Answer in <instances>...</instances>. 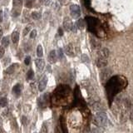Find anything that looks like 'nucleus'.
<instances>
[{
    "label": "nucleus",
    "instance_id": "1",
    "mask_svg": "<svg viewBox=\"0 0 133 133\" xmlns=\"http://www.w3.org/2000/svg\"><path fill=\"white\" fill-rule=\"evenodd\" d=\"M126 83L127 82L126 78L121 77H114L110 80L107 84V92L109 100H111L116 94L125 88Z\"/></svg>",
    "mask_w": 133,
    "mask_h": 133
},
{
    "label": "nucleus",
    "instance_id": "2",
    "mask_svg": "<svg viewBox=\"0 0 133 133\" xmlns=\"http://www.w3.org/2000/svg\"><path fill=\"white\" fill-rule=\"evenodd\" d=\"M70 88L67 86H59L53 92V96L52 97V104L56 106L64 105L67 102V99L70 94Z\"/></svg>",
    "mask_w": 133,
    "mask_h": 133
},
{
    "label": "nucleus",
    "instance_id": "3",
    "mask_svg": "<svg viewBox=\"0 0 133 133\" xmlns=\"http://www.w3.org/2000/svg\"><path fill=\"white\" fill-rule=\"evenodd\" d=\"M95 122L99 126H106L107 125V117L104 111H98L95 116Z\"/></svg>",
    "mask_w": 133,
    "mask_h": 133
},
{
    "label": "nucleus",
    "instance_id": "4",
    "mask_svg": "<svg viewBox=\"0 0 133 133\" xmlns=\"http://www.w3.org/2000/svg\"><path fill=\"white\" fill-rule=\"evenodd\" d=\"M63 27H64L66 31H73L76 32L77 31V26L76 24H73V23L72 22V20L69 18H66L63 21Z\"/></svg>",
    "mask_w": 133,
    "mask_h": 133
},
{
    "label": "nucleus",
    "instance_id": "5",
    "mask_svg": "<svg viewBox=\"0 0 133 133\" xmlns=\"http://www.w3.org/2000/svg\"><path fill=\"white\" fill-rule=\"evenodd\" d=\"M70 12L71 15L73 18H78L80 15H81V9L78 5H76V4H73L70 6Z\"/></svg>",
    "mask_w": 133,
    "mask_h": 133
},
{
    "label": "nucleus",
    "instance_id": "6",
    "mask_svg": "<svg viewBox=\"0 0 133 133\" xmlns=\"http://www.w3.org/2000/svg\"><path fill=\"white\" fill-rule=\"evenodd\" d=\"M49 100V95L48 93H45L38 99V105L40 107H46Z\"/></svg>",
    "mask_w": 133,
    "mask_h": 133
},
{
    "label": "nucleus",
    "instance_id": "7",
    "mask_svg": "<svg viewBox=\"0 0 133 133\" xmlns=\"http://www.w3.org/2000/svg\"><path fill=\"white\" fill-rule=\"evenodd\" d=\"M86 23H87V24L89 25V27L92 29V30H93L95 28V27H97V23H98L97 19H96L95 18H92V17H86Z\"/></svg>",
    "mask_w": 133,
    "mask_h": 133
},
{
    "label": "nucleus",
    "instance_id": "8",
    "mask_svg": "<svg viewBox=\"0 0 133 133\" xmlns=\"http://www.w3.org/2000/svg\"><path fill=\"white\" fill-rule=\"evenodd\" d=\"M64 52H66L67 55H68V56L70 57H74L76 55L75 49L73 44H68V45H67L64 48Z\"/></svg>",
    "mask_w": 133,
    "mask_h": 133
},
{
    "label": "nucleus",
    "instance_id": "9",
    "mask_svg": "<svg viewBox=\"0 0 133 133\" xmlns=\"http://www.w3.org/2000/svg\"><path fill=\"white\" fill-rule=\"evenodd\" d=\"M47 83H48V77H47V76L44 75L39 82L38 89L40 92H43V91L45 90L46 86H47Z\"/></svg>",
    "mask_w": 133,
    "mask_h": 133
},
{
    "label": "nucleus",
    "instance_id": "10",
    "mask_svg": "<svg viewBox=\"0 0 133 133\" xmlns=\"http://www.w3.org/2000/svg\"><path fill=\"white\" fill-rule=\"evenodd\" d=\"M96 65L98 67H104L107 65V59L102 58L98 57L97 59L96 60Z\"/></svg>",
    "mask_w": 133,
    "mask_h": 133
},
{
    "label": "nucleus",
    "instance_id": "11",
    "mask_svg": "<svg viewBox=\"0 0 133 133\" xmlns=\"http://www.w3.org/2000/svg\"><path fill=\"white\" fill-rule=\"evenodd\" d=\"M109 54H110L109 50L106 48H102V49H101L100 51H98V56L100 57V58H105V59L108 58Z\"/></svg>",
    "mask_w": 133,
    "mask_h": 133
},
{
    "label": "nucleus",
    "instance_id": "12",
    "mask_svg": "<svg viewBox=\"0 0 133 133\" xmlns=\"http://www.w3.org/2000/svg\"><path fill=\"white\" fill-rule=\"evenodd\" d=\"M57 53L55 50H52L51 52H49V55H48V61H49L51 63H55L57 62Z\"/></svg>",
    "mask_w": 133,
    "mask_h": 133
},
{
    "label": "nucleus",
    "instance_id": "13",
    "mask_svg": "<svg viewBox=\"0 0 133 133\" xmlns=\"http://www.w3.org/2000/svg\"><path fill=\"white\" fill-rule=\"evenodd\" d=\"M35 64H36V67H37V69H38L39 71L43 70L44 67H45V62H44L43 59H36Z\"/></svg>",
    "mask_w": 133,
    "mask_h": 133
},
{
    "label": "nucleus",
    "instance_id": "14",
    "mask_svg": "<svg viewBox=\"0 0 133 133\" xmlns=\"http://www.w3.org/2000/svg\"><path fill=\"white\" fill-rule=\"evenodd\" d=\"M12 40L13 43H18L19 41V33L18 32H13L12 34Z\"/></svg>",
    "mask_w": 133,
    "mask_h": 133
},
{
    "label": "nucleus",
    "instance_id": "15",
    "mask_svg": "<svg viewBox=\"0 0 133 133\" xmlns=\"http://www.w3.org/2000/svg\"><path fill=\"white\" fill-rule=\"evenodd\" d=\"M12 92H13V93L16 95V96H19L21 94V86L20 84H17L13 86V88H12Z\"/></svg>",
    "mask_w": 133,
    "mask_h": 133
},
{
    "label": "nucleus",
    "instance_id": "16",
    "mask_svg": "<svg viewBox=\"0 0 133 133\" xmlns=\"http://www.w3.org/2000/svg\"><path fill=\"white\" fill-rule=\"evenodd\" d=\"M76 26H77V28H79L80 30H82L85 27V24H84V20L80 18V19L77 20V22L76 23Z\"/></svg>",
    "mask_w": 133,
    "mask_h": 133
},
{
    "label": "nucleus",
    "instance_id": "17",
    "mask_svg": "<svg viewBox=\"0 0 133 133\" xmlns=\"http://www.w3.org/2000/svg\"><path fill=\"white\" fill-rule=\"evenodd\" d=\"M37 55L38 58H42L43 55V47L41 45H38L37 46Z\"/></svg>",
    "mask_w": 133,
    "mask_h": 133
},
{
    "label": "nucleus",
    "instance_id": "18",
    "mask_svg": "<svg viewBox=\"0 0 133 133\" xmlns=\"http://www.w3.org/2000/svg\"><path fill=\"white\" fill-rule=\"evenodd\" d=\"M2 44H3V48H6L9 45V38H8V37H5L2 39Z\"/></svg>",
    "mask_w": 133,
    "mask_h": 133
},
{
    "label": "nucleus",
    "instance_id": "19",
    "mask_svg": "<svg viewBox=\"0 0 133 133\" xmlns=\"http://www.w3.org/2000/svg\"><path fill=\"white\" fill-rule=\"evenodd\" d=\"M15 67H16L15 64H12L11 66H9L7 68V70H6V73H8V74H12V73L15 71Z\"/></svg>",
    "mask_w": 133,
    "mask_h": 133
},
{
    "label": "nucleus",
    "instance_id": "20",
    "mask_svg": "<svg viewBox=\"0 0 133 133\" xmlns=\"http://www.w3.org/2000/svg\"><path fill=\"white\" fill-rule=\"evenodd\" d=\"M8 105V100L6 97H2L0 99V106L2 107H5Z\"/></svg>",
    "mask_w": 133,
    "mask_h": 133
},
{
    "label": "nucleus",
    "instance_id": "21",
    "mask_svg": "<svg viewBox=\"0 0 133 133\" xmlns=\"http://www.w3.org/2000/svg\"><path fill=\"white\" fill-rule=\"evenodd\" d=\"M92 46L94 49H97V48H100V43L97 41H96L95 39H92Z\"/></svg>",
    "mask_w": 133,
    "mask_h": 133
},
{
    "label": "nucleus",
    "instance_id": "22",
    "mask_svg": "<svg viewBox=\"0 0 133 133\" xmlns=\"http://www.w3.org/2000/svg\"><path fill=\"white\" fill-rule=\"evenodd\" d=\"M32 17H33V19L35 20H38L40 18H41V13L38 12H33V13H32Z\"/></svg>",
    "mask_w": 133,
    "mask_h": 133
},
{
    "label": "nucleus",
    "instance_id": "23",
    "mask_svg": "<svg viewBox=\"0 0 133 133\" xmlns=\"http://www.w3.org/2000/svg\"><path fill=\"white\" fill-rule=\"evenodd\" d=\"M34 77V73H33V71L30 69L28 72H27V80H31L33 79V77Z\"/></svg>",
    "mask_w": 133,
    "mask_h": 133
},
{
    "label": "nucleus",
    "instance_id": "24",
    "mask_svg": "<svg viewBox=\"0 0 133 133\" xmlns=\"http://www.w3.org/2000/svg\"><path fill=\"white\" fill-rule=\"evenodd\" d=\"M48 126H47V123L46 122H43V126H42L41 128V133H48Z\"/></svg>",
    "mask_w": 133,
    "mask_h": 133
},
{
    "label": "nucleus",
    "instance_id": "25",
    "mask_svg": "<svg viewBox=\"0 0 133 133\" xmlns=\"http://www.w3.org/2000/svg\"><path fill=\"white\" fill-rule=\"evenodd\" d=\"M82 61L83 62H89V58H88L87 55L82 54Z\"/></svg>",
    "mask_w": 133,
    "mask_h": 133
},
{
    "label": "nucleus",
    "instance_id": "26",
    "mask_svg": "<svg viewBox=\"0 0 133 133\" xmlns=\"http://www.w3.org/2000/svg\"><path fill=\"white\" fill-rule=\"evenodd\" d=\"M58 58H59L60 59H62L63 58V50L62 48H59L58 50Z\"/></svg>",
    "mask_w": 133,
    "mask_h": 133
},
{
    "label": "nucleus",
    "instance_id": "27",
    "mask_svg": "<svg viewBox=\"0 0 133 133\" xmlns=\"http://www.w3.org/2000/svg\"><path fill=\"white\" fill-rule=\"evenodd\" d=\"M36 35H37V31H36L35 29L32 30L31 33H30V37H31V38H34V37H36Z\"/></svg>",
    "mask_w": 133,
    "mask_h": 133
},
{
    "label": "nucleus",
    "instance_id": "28",
    "mask_svg": "<svg viewBox=\"0 0 133 133\" xmlns=\"http://www.w3.org/2000/svg\"><path fill=\"white\" fill-rule=\"evenodd\" d=\"M30 62H31V57H29V56L26 57V58H25V60H24L25 64H26V65H28L29 63H30Z\"/></svg>",
    "mask_w": 133,
    "mask_h": 133
},
{
    "label": "nucleus",
    "instance_id": "29",
    "mask_svg": "<svg viewBox=\"0 0 133 133\" xmlns=\"http://www.w3.org/2000/svg\"><path fill=\"white\" fill-rule=\"evenodd\" d=\"M3 55H4V48L1 47L0 48V58H2Z\"/></svg>",
    "mask_w": 133,
    "mask_h": 133
},
{
    "label": "nucleus",
    "instance_id": "30",
    "mask_svg": "<svg viewBox=\"0 0 133 133\" xmlns=\"http://www.w3.org/2000/svg\"><path fill=\"white\" fill-rule=\"evenodd\" d=\"M29 29H30V27H27L26 28L24 29V36H25L27 34V33H28V31H29Z\"/></svg>",
    "mask_w": 133,
    "mask_h": 133
},
{
    "label": "nucleus",
    "instance_id": "31",
    "mask_svg": "<svg viewBox=\"0 0 133 133\" xmlns=\"http://www.w3.org/2000/svg\"><path fill=\"white\" fill-rule=\"evenodd\" d=\"M23 0H14V4H18V3H22Z\"/></svg>",
    "mask_w": 133,
    "mask_h": 133
},
{
    "label": "nucleus",
    "instance_id": "32",
    "mask_svg": "<svg viewBox=\"0 0 133 133\" xmlns=\"http://www.w3.org/2000/svg\"><path fill=\"white\" fill-rule=\"evenodd\" d=\"M3 21V12H0V23Z\"/></svg>",
    "mask_w": 133,
    "mask_h": 133
},
{
    "label": "nucleus",
    "instance_id": "33",
    "mask_svg": "<svg viewBox=\"0 0 133 133\" xmlns=\"http://www.w3.org/2000/svg\"><path fill=\"white\" fill-rule=\"evenodd\" d=\"M58 31H59V35L62 36V35L63 34V32H62V28H59Z\"/></svg>",
    "mask_w": 133,
    "mask_h": 133
},
{
    "label": "nucleus",
    "instance_id": "34",
    "mask_svg": "<svg viewBox=\"0 0 133 133\" xmlns=\"http://www.w3.org/2000/svg\"><path fill=\"white\" fill-rule=\"evenodd\" d=\"M130 118H131V120L133 121V111H132L131 114H130Z\"/></svg>",
    "mask_w": 133,
    "mask_h": 133
}]
</instances>
